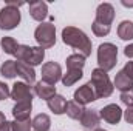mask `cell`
Segmentation results:
<instances>
[{"label": "cell", "mask_w": 133, "mask_h": 131, "mask_svg": "<svg viewBox=\"0 0 133 131\" xmlns=\"http://www.w3.org/2000/svg\"><path fill=\"white\" fill-rule=\"evenodd\" d=\"M74 102H77V103H81V105H87V103H91V102H95V100H98L96 97V93H95V90H93V86H91V83L88 82V83H85V85H82V86H79L76 91H74Z\"/></svg>", "instance_id": "obj_9"}, {"label": "cell", "mask_w": 133, "mask_h": 131, "mask_svg": "<svg viewBox=\"0 0 133 131\" xmlns=\"http://www.w3.org/2000/svg\"><path fill=\"white\" fill-rule=\"evenodd\" d=\"M0 45H2V49H3L6 54H9V56H14V54H16V51H17V48H19L17 40H16L14 37H8V35L2 37Z\"/></svg>", "instance_id": "obj_22"}, {"label": "cell", "mask_w": 133, "mask_h": 131, "mask_svg": "<svg viewBox=\"0 0 133 131\" xmlns=\"http://www.w3.org/2000/svg\"><path fill=\"white\" fill-rule=\"evenodd\" d=\"M30 16L33 17L36 22H43L48 16V5L42 0H36L30 3Z\"/></svg>", "instance_id": "obj_13"}, {"label": "cell", "mask_w": 133, "mask_h": 131, "mask_svg": "<svg viewBox=\"0 0 133 131\" xmlns=\"http://www.w3.org/2000/svg\"><path fill=\"white\" fill-rule=\"evenodd\" d=\"M5 122H6V119H5V114L0 111V128H2V125H3Z\"/></svg>", "instance_id": "obj_36"}, {"label": "cell", "mask_w": 133, "mask_h": 131, "mask_svg": "<svg viewBox=\"0 0 133 131\" xmlns=\"http://www.w3.org/2000/svg\"><path fill=\"white\" fill-rule=\"evenodd\" d=\"M90 83L96 93V97L98 99H105V97H110L113 94V83L108 77V74L101 69V68H95L91 71V79H90Z\"/></svg>", "instance_id": "obj_2"}, {"label": "cell", "mask_w": 133, "mask_h": 131, "mask_svg": "<svg viewBox=\"0 0 133 131\" xmlns=\"http://www.w3.org/2000/svg\"><path fill=\"white\" fill-rule=\"evenodd\" d=\"M31 111H33V102H17L12 106V117L14 120H26L31 119Z\"/></svg>", "instance_id": "obj_12"}, {"label": "cell", "mask_w": 133, "mask_h": 131, "mask_svg": "<svg viewBox=\"0 0 133 131\" xmlns=\"http://www.w3.org/2000/svg\"><path fill=\"white\" fill-rule=\"evenodd\" d=\"M99 116H101V119L105 120L107 123H110V125H118V123L121 122V119H122V110H121L119 105H116V103H108V105H105V106L101 110Z\"/></svg>", "instance_id": "obj_8"}, {"label": "cell", "mask_w": 133, "mask_h": 131, "mask_svg": "<svg viewBox=\"0 0 133 131\" xmlns=\"http://www.w3.org/2000/svg\"><path fill=\"white\" fill-rule=\"evenodd\" d=\"M8 97H11V90L5 82H0V100H6Z\"/></svg>", "instance_id": "obj_30"}, {"label": "cell", "mask_w": 133, "mask_h": 131, "mask_svg": "<svg viewBox=\"0 0 133 131\" xmlns=\"http://www.w3.org/2000/svg\"><path fill=\"white\" fill-rule=\"evenodd\" d=\"M124 119H125V122L127 123H133V106H129L125 111H124Z\"/></svg>", "instance_id": "obj_31"}, {"label": "cell", "mask_w": 133, "mask_h": 131, "mask_svg": "<svg viewBox=\"0 0 133 131\" xmlns=\"http://www.w3.org/2000/svg\"><path fill=\"white\" fill-rule=\"evenodd\" d=\"M20 20H22V16H20L19 8L11 6V5H5L0 9V28L2 30L11 31V30L19 26Z\"/></svg>", "instance_id": "obj_5"}, {"label": "cell", "mask_w": 133, "mask_h": 131, "mask_svg": "<svg viewBox=\"0 0 133 131\" xmlns=\"http://www.w3.org/2000/svg\"><path fill=\"white\" fill-rule=\"evenodd\" d=\"M31 122H33L34 131H50V128H51V119L45 113L37 114Z\"/></svg>", "instance_id": "obj_18"}, {"label": "cell", "mask_w": 133, "mask_h": 131, "mask_svg": "<svg viewBox=\"0 0 133 131\" xmlns=\"http://www.w3.org/2000/svg\"><path fill=\"white\" fill-rule=\"evenodd\" d=\"M6 5H11V6H16V8H20L22 5H25L23 2H12V0H8Z\"/></svg>", "instance_id": "obj_35"}, {"label": "cell", "mask_w": 133, "mask_h": 131, "mask_svg": "<svg viewBox=\"0 0 133 131\" xmlns=\"http://www.w3.org/2000/svg\"><path fill=\"white\" fill-rule=\"evenodd\" d=\"M124 54H125V57L133 59V43H129V45L124 48Z\"/></svg>", "instance_id": "obj_33"}, {"label": "cell", "mask_w": 133, "mask_h": 131, "mask_svg": "<svg viewBox=\"0 0 133 131\" xmlns=\"http://www.w3.org/2000/svg\"><path fill=\"white\" fill-rule=\"evenodd\" d=\"M33 96L34 91L33 88L25 83V82H16L12 85V90H11V99L17 102H33Z\"/></svg>", "instance_id": "obj_7"}, {"label": "cell", "mask_w": 133, "mask_h": 131, "mask_svg": "<svg viewBox=\"0 0 133 131\" xmlns=\"http://www.w3.org/2000/svg\"><path fill=\"white\" fill-rule=\"evenodd\" d=\"M91 30H93V34H95V35H98V37H104V35H108V34H110L111 26L104 25V23H99V22L93 20V23H91Z\"/></svg>", "instance_id": "obj_27"}, {"label": "cell", "mask_w": 133, "mask_h": 131, "mask_svg": "<svg viewBox=\"0 0 133 131\" xmlns=\"http://www.w3.org/2000/svg\"><path fill=\"white\" fill-rule=\"evenodd\" d=\"M84 77V72L82 69H66L65 74H62V83L64 86H73L76 82H79L81 79Z\"/></svg>", "instance_id": "obj_20"}, {"label": "cell", "mask_w": 133, "mask_h": 131, "mask_svg": "<svg viewBox=\"0 0 133 131\" xmlns=\"http://www.w3.org/2000/svg\"><path fill=\"white\" fill-rule=\"evenodd\" d=\"M62 42L74 48L77 54L84 56L85 59L91 54V40L82 30L76 26H65L62 30Z\"/></svg>", "instance_id": "obj_1"}, {"label": "cell", "mask_w": 133, "mask_h": 131, "mask_svg": "<svg viewBox=\"0 0 133 131\" xmlns=\"http://www.w3.org/2000/svg\"><path fill=\"white\" fill-rule=\"evenodd\" d=\"M34 39L43 49L53 48L56 43V26L53 25V22H42L34 31Z\"/></svg>", "instance_id": "obj_4"}, {"label": "cell", "mask_w": 133, "mask_h": 131, "mask_svg": "<svg viewBox=\"0 0 133 131\" xmlns=\"http://www.w3.org/2000/svg\"><path fill=\"white\" fill-rule=\"evenodd\" d=\"M118 63V46L105 42L101 43L98 48V65L101 69H104L105 72L111 71Z\"/></svg>", "instance_id": "obj_3"}, {"label": "cell", "mask_w": 133, "mask_h": 131, "mask_svg": "<svg viewBox=\"0 0 133 131\" xmlns=\"http://www.w3.org/2000/svg\"><path fill=\"white\" fill-rule=\"evenodd\" d=\"M11 127H12V131H31L33 122H31V119H26V120H12Z\"/></svg>", "instance_id": "obj_28"}, {"label": "cell", "mask_w": 133, "mask_h": 131, "mask_svg": "<svg viewBox=\"0 0 133 131\" xmlns=\"http://www.w3.org/2000/svg\"><path fill=\"white\" fill-rule=\"evenodd\" d=\"M42 80L50 83V85H56L61 79H62V66L56 62H46L42 65Z\"/></svg>", "instance_id": "obj_6"}, {"label": "cell", "mask_w": 133, "mask_h": 131, "mask_svg": "<svg viewBox=\"0 0 133 131\" xmlns=\"http://www.w3.org/2000/svg\"><path fill=\"white\" fill-rule=\"evenodd\" d=\"M34 94L39 99H43V100H50L51 97H54L57 93H56V86L54 85H50L43 80H39L36 82L34 85Z\"/></svg>", "instance_id": "obj_14"}, {"label": "cell", "mask_w": 133, "mask_h": 131, "mask_svg": "<svg viewBox=\"0 0 133 131\" xmlns=\"http://www.w3.org/2000/svg\"><path fill=\"white\" fill-rule=\"evenodd\" d=\"M95 20L99 22V23L111 26V23L115 20V8H113V5H110V3H101L99 6L96 8V19Z\"/></svg>", "instance_id": "obj_10"}, {"label": "cell", "mask_w": 133, "mask_h": 131, "mask_svg": "<svg viewBox=\"0 0 133 131\" xmlns=\"http://www.w3.org/2000/svg\"><path fill=\"white\" fill-rule=\"evenodd\" d=\"M121 102L129 108V106H133V88L132 90H129V91H124V93H121Z\"/></svg>", "instance_id": "obj_29"}, {"label": "cell", "mask_w": 133, "mask_h": 131, "mask_svg": "<svg viewBox=\"0 0 133 131\" xmlns=\"http://www.w3.org/2000/svg\"><path fill=\"white\" fill-rule=\"evenodd\" d=\"M79 122H81V125H82L85 130H93L95 131L99 127L101 116L96 110H87V108H85V111H84V114H82V117H81Z\"/></svg>", "instance_id": "obj_11"}, {"label": "cell", "mask_w": 133, "mask_h": 131, "mask_svg": "<svg viewBox=\"0 0 133 131\" xmlns=\"http://www.w3.org/2000/svg\"><path fill=\"white\" fill-rule=\"evenodd\" d=\"M122 71H124V72H125V74H127V76H129V77L133 80V60L127 62V63H125V66L122 68Z\"/></svg>", "instance_id": "obj_32"}, {"label": "cell", "mask_w": 133, "mask_h": 131, "mask_svg": "<svg viewBox=\"0 0 133 131\" xmlns=\"http://www.w3.org/2000/svg\"><path fill=\"white\" fill-rule=\"evenodd\" d=\"M46 105H48V108H50L54 114H57V116L64 114L66 111V99L64 97V96H61V94H56L54 97H51L50 100H46Z\"/></svg>", "instance_id": "obj_16"}, {"label": "cell", "mask_w": 133, "mask_h": 131, "mask_svg": "<svg viewBox=\"0 0 133 131\" xmlns=\"http://www.w3.org/2000/svg\"><path fill=\"white\" fill-rule=\"evenodd\" d=\"M125 8H133V2H121Z\"/></svg>", "instance_id": "obj_37"}, {"label": "cell", "mask_w": 133, "mask_h": 131, "mask_svg": "<svg viewBox=\"0 0 133 131\" xmlns=\"http://www.w3.org/2000/svg\"><path fill=\"white\" fill-rule=\"evenodd\" d=\"M43 59H45V49L42 48V46H33V49H31V56H30V59H28V65L31 66H36V65H42V62H43Z\"/></svg>", "instance_id": "obj_23"}, {"label": "cell", "mask_w": 133, "mask_h": 131, "mask_svg": "<svg viewBox=\"0 0 133 131\" xmlns=\"http://www.w3.org/2000/svg\"><path fill=\"white\" fill-rule=\"evenodd\" d=\"M0 74L6 79H14L17 76V68H16V60H5L0 66Z\"/></svg>", "instance_id": "obj_25"}, {"label": "cell", "mask_w": 133, "mask_h": 131, "mask_svg": "<svg viewBox=\"0 0 133 131\" xmlns=\"http://www.w3.org/2000/svg\"><path fill=\"white\" fill-rule=\"evenodd\" d=\"M16 68H17V76H20L25 83L31 85L36 82V71H34V66L28 65L25 62H17L16 60Z\"/></svg>", "instance_id": "obj_15"}, {"label": "cell", "mask_w": 133, "mask_h": 131, "mask_svg": "<svg viewBox=\"0 0 133 131\" xmlns=\"http://www.w3.org/2000/svg\"><path fill=\"white\" fill-rule=\"evenodd\" d=\"M113 86L116 88V90H119L121 93H124V91H129V90H132L133 88V80L121 69L118 74H116V77H115V82H113Z\"/></svg>", "instance_id": "obj_17"}, {"label": "cell", "mask_w": 133, "mask_h": 131, "mask_svg": "<svg viewBox=\"0 0 133 131\" xmlns=\"http://www.w3.org/2000/svg\"><path fill=\"white\" fill-rule=\"evenodd\" d=\"M65 63H66V69H82L84 65H85V57L76 53V54H71V56L66 57Z\"/></svg>", "instance_id": "obj_24"}, {"label": "cell", "mask_w": 133, "mask_h": 131, "mask_svg": "<svg viewBox=\"0 0 133 131\" xmlns=\"http://www.w3.org/2000/svg\"><path fill=\"white\" fill-rule=\"evenodd\" d=\"M0 131H12V127H11V122H5L3 125H2V128H0Z\"/></svg>", "instance_id": "obj_34"}, {"label": "cell", "mask_w": 133, "mask_h": 131, "mask_svg": "<svg viewBox=\"0 0 133 131\" xmlns=\"http://www.w3.org/2000/svg\"><path fill=\"white\" fill-rule=\"evenodd\" d=\"M31 49H33V46H28V45H19V48H17L14 57L17 59V62H25V63H26L28 59H30V56H31Z\"/></svg>", "instance_id": "obj_26"}, {"label": "cell", "mask_w": 133, "mask_h": 131, "mask_svg": "<svg viewBox=\"0 0 133 131\" xmlns=\"http://www.w3.org/2000/svg\"><path fill=\"white\" fill-rule=\"evenodd\" d=\"M118 35L121 40H132L133 39V22L132 20H122L118 25Z\"/></svg>", "instance_id": "obj_21"}, {"label": "cell", "mask_w": 133, "mask_h": 131, "mask_svg": "<svg viewBox=\"0 0 133 131\" xmlns=\"http://www.w3.org/2000/svg\"><path fill=\"white\" fill-rule=\"evenodd\" d=\"M95 131H107V130H104V128H96Z\"/></svg>", "instance_id": "obj_38"}, {"label": "cell", "mask_w": 133, "mask_h": 131, "mask_svg": "<svg viewBox=\"0 0 133 131\" xmlns=\"http://www.w3.org/2000/svg\"><path fill=\"white\" fill-rule=\"evenodd\" d=\"M84 111H85V106H84V105H81V103H77V102H74V100L66 102V111L65 113H66V116H68L70 119L81 120Z\"/></svg>", "instance_id": "obj_19"}]
</instances>
